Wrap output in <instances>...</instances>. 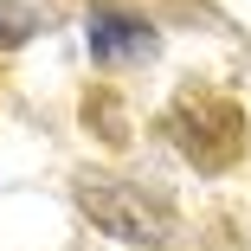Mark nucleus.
<instances>
[{
    "label": "nucleus",
    "instance_id": "f257e3e1",
    "mask_svg": "<svg viewBox=\"0 0 251 251\" xmlns=\"http://www.w3.org/2000/svg\"><path fill=\"white\" fill-rule=\"evenodd\" d=\"M77 206H84V219L103 232V238H116V245H168L174 238V213H168V200L161 193H148V187H135V180H110V174H84L77 180Z\"/></svg>",
    "mask_w": 251,
    "mask_h": 251
},
{
    "label": "nucleus",
    "instance_id": "7ed1b4c3",
    "mask_svg": "<svg viewBox=\"0 0 251 251\" xmlns=\"http://www.w3.org/2000/svg\"><path fill=\"white\" fill-rule=\"evenodd\" d=\"M155 26L135 20V13H90V58L97 65H135V58H155Z\"/></svg>",
    "mask_w": 251,
    "mask_h": 251
},
{
    "label": "nucleus",
    "instance_id": "20e7f679",
    "mask_svg": "<svg viewBox=\"0 0 251 251\" xmlns=\"http://www.w3.org/2000/svg\"><path fill=\"white\" fill-rule=\"evenodd\" d=\"M32 32H39V13H26V7H0V52L26 45Z\"/></svg>",
    "mask_w": 251,
    "mask_h": 251
},
{
    "label": "nucleus",
    "instance_id": "f03ea898",
    "mask_svg": "<svg viewBox=\"0 0 251 251\" xmlns=\"http://www.w3.org/2000/svg\"><path fill=\"white\" fill-rule=\"evenodd\" d=\"M168 135H174V148L193 161V168H206V174H219V168H232L238 155H245V110L232 103V97H213V90H187L180 103L168 110Z\"/></svg>",
    "mask_w": 251,
    "mask_h": 251
}]
</instances>
